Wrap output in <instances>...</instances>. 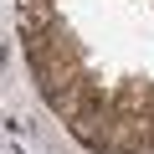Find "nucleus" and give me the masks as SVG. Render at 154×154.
I'll return each instance as SVG.
<instances>
[{"label":"nucleus","instance_id":"nucleus-1","mask_svg":"<svg viewBox=\"0 0 154 154\" xmlns=\"http://www.w3.org/2000/svg\"><path fill=\"white\" fill-rule=\"evenodd\" d=\"M57 21V0H16V31L31 36V31H46Z\"/></svg>","mask_w":154,"mask_h":154}]
</instances>
